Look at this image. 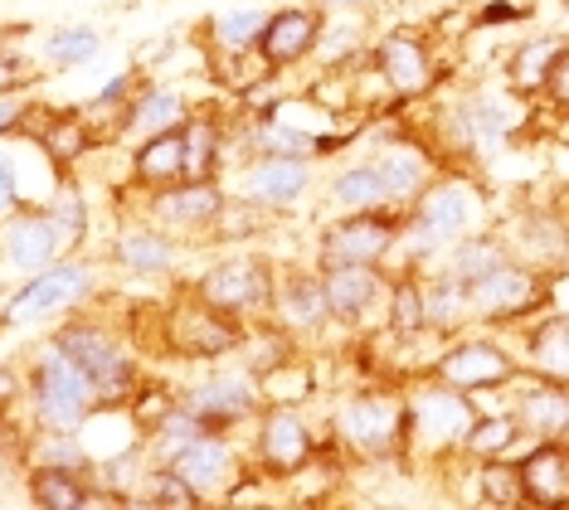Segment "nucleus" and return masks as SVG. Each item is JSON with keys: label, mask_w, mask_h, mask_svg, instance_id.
<instances>
[{"label": "nucleus", "mask_w": 569, "mask_h": 510, "mask_svg": "<svg viewBox=\"0 0 569 510\" xmlns=\"http://www.w3.org/2000/svg\"><path fill=\"white\" fill-rule=\"evenodd\" d=\"M482 214H487L482 190H477L468 176H443L405 209V233H399V243L413 253V263H423V258L448 253L458 239L482 229Z\"/></svg>", "instance_id": "1"}, {"label": "nucleus", "mask_w": 569, "mask_h": 510, "mask_svg": "<svg viewBox=\"0 0 569 510\" xmlns=\"http://www.w3.org/2000/svg\"><path fill=\"white\" fill-rule=\"evenodd\" d=\"M30 403H34V423L44 433H83L93 423V413L102 409L98 384L63 356L54 340H40V350H34Z\"/></svg>", "instance_id": "2"}, {"label": "nucleus", "mask_w": 569, "mask_h": 510, "mask_svg": "<svg viewBox=\"0 0 569 510\" xmlns=\"http://www.w3.org/2000/svg\"><path fill=\"white\" fill-rule=\"evenodd\" d=\"M54 346L69 356L79 370L98 384V399H102V409H112V403H122L137 394V384H141V374H137V360L127 356V346H122V331H112V326H102V321H69V326H59L54 336Z\"/></svg>", "instance_id": "3"}, {"label": "nucleus", "mask_w": 569, "mask_h": 510, "mask_svg": "<svg viewBox=\"0 0 569 510\" xmlns=\"http://www.w3.org/2000/svg\"><path fill=\"white\" fill-rule=\"evenodd\" d=\"M93 292H98L93 258H59L54 268L24 278L16 292L6 297V307H0V326H6V331H20V326H34L44 317H59V311L83 307Z\"/></svg>", "instance_id": "4"}, {"label": "nucleus", "mask_w": 569, "mask_h": 510, "mask_svg": "<svg viewBox=\"0 0 569 510\" xmlns=\"http://www.w3.org/2000/svg\"><path fill=\"white\" fill-rule=\"evenodd\" d=\"M405 233V209H356L321 229L317 263L321 268H385Z\"/></svg>", "instance_id": "5"}, {"label": "nucleus", "mask_w": 569, "mask_h": 510, "mask_svg": "<svg viewBox=\"0 0 569 510\" xmlns=\"http://www.w3.org/2000/svg\"><path fill=\"white\" fill-rule=\"evenodd\" d=\"M273 287H278V268L263 253H229L210 263L196 278V297L210 302L224 317H258V311H273Z\"/></svg>", "instance_id": "6"}, {"label": "nucleus", "mask_w": 569, "mask_h": 510, "mask_svg": "<svg viewBox=\"0 0 569 510\" xmlns=\"http://www.w3.org/2000/svg\"><path fill=\"white\" fill-rule=\"evenodd\" d=\"M336 438L360 457H390L409 448V403L385 389L356 394L336 409Z\"/></svg>", "instance_id": "7"}, {"label": "nucleus", "mask_w": 569, "mask_h": 510, "mask_svg": "<svg viewBox=\"0 0 569 510\" xmlns=\"http://www.w3.org/2000/svg\"><path fill=\"white\" fill-rule=\"evenodd\" d=\"M243 336L249 331H243L239 317L214 311L210 302H200L196 292L180 297V302L166 311V321H161V340L180 360H224V356H234V350L243 346Z\"/></svg>", "instance_id": "8"}, {"label": "nucleus", "mask_w": 569, "mask_h": 510, "mask_svg": "<svg viewBox=\"0 0 569 510\" xmlns=\"http://www.w3.org/2000/svg\"><path fill=\"white\" fill-rule=\"evenodd\" d=\"M224 200L229 194L219 180H180V186L141 194V214L171 233V239H210Z\"/></svg>", "instance_id": "9"}, {"label": "nucleus", "mask_w": 569, "mask_h": 510, "mask_svg": "<svg viewBox=\"0 0 569 510\" xmlns=\"http://www.w3.org/2000/svg\"><path fill=\"white\" fill-rule=\"evenodd\" d=\"M468 292H472L477 321H526L550 302V272L511 258V263H501L497 272H487L482 282H472Z\"/></svg>", "instance_id": "10"}, {"label": "nucleus", "mask_w": 569, "mask_h": 510, "mask_svg": "<svg viewBox=\"0 0 569 510\" xmlns=\"http://www.w3.org/2000/svg\"><path fill=\"white\" fill-rule=\"evenodd\" d=\"M321 30H327V10L312 6V0H297V6H278L268 10V24L258 34V69L263 73H288L297 63H307L321 44Z\"/></svg>", "instance_id": "11"}, {"label": "nucleus", "mask_w": 569, "mask_h": 510, "mask_svg": "<svg viewBox=\"0 0 569 510\" xmlns=\"http://www.w3.org/2000/svg\"><path fill=\"white\" fill-rule=\"evenodd\" d=\"M472 423H477V409L468 403V394L443 384V379H433L429 389H419L409 399V448H419V452L462 448Z\"/></svg>", "instance_id": "12"}, {"label": "nucleus", "mask_w": 569, "mask_h": 510, "mask_svg": "<svg viewBox=\"0 0 569 510\" xmlns=\"http://www.w3.org/2000/svg\"><path fill=\"white\" fill-rule=\"evenodd\" d=\"M370 63H375V73H380V83L390 88L399 102H413V98L433 93V83H438L433 44H429V34H419V30L380 34L375 39V49H370Z\"/></svg>", "instance_id": "13"}, {"label": "nucleus", "mask_w": 569, "mask_h": 510, "mask_svg": "<svg viewBox=\"0 0 569 510\" xmlns=\"http://www.w3.org/2000/svg\"><path fill=\"white\" fill-rule=\"evenodd\" d=\"M186 403L190 413H200L204 423L214 428V433H229L234 423H243V418L258 413V403H263V384L243 370H214L210 379H200L196 389H186Z\"/></svg>", "instance_id": "14"}, {"label": "nucleus", "mask_w": 569, "mask_h": 510, "mask_svg": "<svg viewBox=\"0 0 569 510\" xmlns=\"http://www.w3.org/2000/svg\"><path fill=\"white\" fill-rule=\"evenodd\" d=\"M59 258H69V253H63L59 233H54V224H49V214L40 204H24L0 224V263H6L10 272L34 278V272L54 268Z\"/></svg>", "instance_id": "15"}, {"label": "nucleus", "mask_w": 569, "mask_h": 510, "mask_svg": "<svg viewBox=\"0 0 569 510\" xmlns=\"http://www.w3.org/2000/svg\"><path fill=\"white\" fill-rule=\"evenodd\" d=\"M433 374L443 379V384L462 389V394H487V389L511 384L516 360L497 346V340H458V346H448L443 356H438Z\"/></svg>", "instance_id": "16"}, {"label": "nucleus", "mask_w": 569, "mask_h": 510, "mask_svg": "<svg viewBox=\"0 0 569 510\" xmlns=\"http://www.w3.org/2000/svg\"><path fill=\"white\" fill-rule=\"evenodd\" d=\"M166 467H176L180 477H186V487L204 501H229L234 496V472H239V452L229 448L224 433H204L196 438L190 448H180Z\"/></svg>", "instance_id": "17"}, {"label": "nucleus", "mask_w": 569, "mask_h": 510, "mask_svg": "<svg viewBox=\"0 0 569 510\" xmlns=\"http://www.w3.org/2000/svg\"><path fill=\"white\" fill-rule=\"evenodd\" d=\"M312 190V161L297 156H253L239 170V194L263 209H292Z\"/></svg>", "instance_id": "18"}, {"label": "nucleus", "mask_w": 569, "mask_h": 510, "mask_svg": "<svg viewBox=\"0 0 569 510\" xmlns=\"http://www.w3.org/2000/svg\"><path fill=\"white\" fill-rule=\"evenodd\" d=\"M30 141L40 147L44 161L63 176V170H73V166L88 161V156L102 147V132L83 117V108L79 112H73V108H40Z\"/></svg>", "instance_id": "19"}, {"label": "nucleus", "mask_w": 569, "mask_h": 510, "mask_svg": "<svg viewBox=\"0 0 569 510\" xmlns=\"http://www.w3.org/2000/svg\"><path fill=\"white\" fill-rule=\"evenodd\" d=\"M190 112H196V108H190V98L180 93V88L147 83L132 98V108L122 112V122H118V132H112V141H122V147H141V141H151V137H161V132H180Z\"/></svg>", "instance_id": "20"}, {"label": "nucleus", "mask_w": 569, "mask_h": 510, "mask_svg": "<svg viewBox=\"0 0 569 510\" xmlns=\"http://www.w3.org/2000/svg\"><path fill=\"white\" fill-rule=\"evenodd\" d=\"M321 292L331 321L360 326L380 302H390V278L385 268H321Z\"/></svg>", "instance_id": "21"}, {"label": "nucleus", "mask_w": 569, "mask_h": 510, "mask_svg": "<svg viewBox=\"0 0 569 510\" xmlns=\"http://www.w3.org/2000/svg\"><path fill=\"white\" fill-rule=\"evenodd\" d=\"M370 161L380 166V176H385V186H390L395 209H409V204L419 200V194L438 180V156H433L429 147H419V141H409V137L380 141V151H375Z\"/></svg>", "instance_id": "22"}, {"label": "nucleus", "mask_w": 569, "mask_h": 510, "mask_svg": "<svg viewBox=\"0 0 569 510\" xmlns=\"http://www.w3.org/2000/svg\"><path fill=\"white\" fill-rule=\"evenodd\" d=\"M317 452L312 428L302 423V413L292 409H268L263 423H258V462L273 477H297Z\"/></svg>", "instance_id": "23"}, {"label": "nucleus", "mask_w": 569, "mask_h": 510, "mask_svg": "<svg viewBox=\"0 0 569 510\" xmlns=\"http://www.w3.org/2000/svg\"><path fill=\"white\" fill-rule=\"evenodd\" d=\"M521 496L536 510H569V442L540 438L521 462Z\"/></svg>", "instance_id": "24"}, {"label": "nucleus", "mask_w": 569, "mask_h": 510, "mask_svg": "<svg viewBox=\"0 0 569 510\" xmlns=\"http://www.w3.org/2000/svg\"><path fill=\"white\" fill-rule=\"evenodd\" d=\"M273 321H278L288 336L321 331V326L331 321L327 292H321V272H307V268L278 272V287H273Z\"/></svg>", "instance_id": "25"}, {"label": "nucleus", "mask_w": 569, "mask_h": 510, "mask_svg": "<svg viewBox=\"0 0 569 510\" xmlns=\"http://www.w3.org/2000/svg\"><path fill=\"white\" fill-rule=\"evenodd\" d=\"M511 258L540 268V272H565L569 268V219L555 209H530L516 219V239H511Z\"/></svg>", "instance_id": "26"}, {"label": "nucleus", "mask_w": 569, "mask_h": 510, "mask_svg": "<svg viewBox=\"0 0 569 510\" xmlns=\"http://www.w3.org/2000/svg\"><path fill=\"white\" fill-rule=\"evenodd\" d=\"M112 263L132 278H166L176 268V239L166 229H157L151 219H137V224H122L112 233Z\"/></svg>", "instance_id": "27"}, {"label": "nucleus", "mask_w": 569, "mask_h": 510, "mask_svg": "<svg viewBox=\"0 0 569 510\" xmlns=\"http://www.w3.org/2000/svg\"><path fill=\"white\" fill-rule=\"evenodd\" d=\"M462 102H468L472 137H477V151L482 156L501 151L526 122V98L511 93V88H482V93H468Z\"/></svg>", "instance_id": "28"}, {"label": "nucleus", "mask_w": 569, "mask_h": 510, "mask_svg": "<svg viewBox=\"0 0 569 510\" xmlns=\"http://www.w3.org/2000/svg\"><path fill=\"white\" fill-rule=\"evenodd\" d=\"M186 141V180H219L224 176V156H229V127L219 122V112L196 108L180 127Z\"/></svg>", "instance_id": "29"}, {"label": "nucleus", "mask_w": 569, "mask_h": 510, "mask_svg": "<svg viewBox=\"0 0 569 510\" xmlns=\"http://www.w3.org/2000/svg\"><path fill=\"white\" fill-rule=\"evenodd\" d=\"M565 44L569 39H560V34H536V39H526V44H516V54L507 59V88L511 93H521L526 102L546 93V83H550L555 63H560V54H565Z\"/></svg>", "instance_id": "30"}, {"label": "nucleus", "mask_w": 569, "mask_h": 510, "mask_svg": "<svg viewBox=\"0 0 569 510\" xmlns=\"http://www.w3.org/2000/svg\"><path fill=\"white\" fill-rule=\"evenodd\" d=\"M180 180H186V141H180V132H161L132 147V186L141 194L180 186Z\"/></svg>", "instance_id": "31"}, {"label": "nucleus", "mask_w": 569, "mask_h": 510, "mask_svg": "<svg viewBox=\"0 0 569 510\" xmlns=\"http://www.w3.org/2000/svg\"><path fill=\"white\" fill-rule=\"evenodd\" d=\"M501 263H511V243L501 239V233H491V229L468 233V239H458L443 253V272H448V278H458L462 287L482 282L487 272H497Z\"/></svg>", "instance_id": "32"}, {"label": "nucleus", "mask_w": 569, "mask_h": 510, "mask_svg": "<svg viewBox=\"0 0 569 510\" xmlns=\"http://www.w3.org/2000/svg\"><path fill=\"white\" fill-rule=\"evenodd\" d=\"M516 423L536 438H569V384H550V379L530 384L516 403Z\"/></svg>", "instance_id": "33"}, {"label": "nucleus", "mask_w": 569, "mask_h": 510, "mask_svg": "<svg viewBox=\"0 0 569 510\" xmlns=\"http://www.w3.org/2000/svg\"><path fill=\"white\" fill-rule=\"evenodd\" d=\"M526 356L530 370L550 384H569V311L560 307L555 317H546L540 326H530L526 336Z\"/></svg>", "instance_id": "34"}, {"label": "nucleus", "mask_w": 569, "mask_h": 510, "mask_svg": "<svg viewBox=\"0 0 569 510\" xmlns=\"http://www.w3.org/2000/svg\"><path fill=\"white\" fill-rule=\"evenodd\" d=\"M327 194H331V204L346 209V214H356V209H395L390 186H385V176H380V166L375 161L341 166L327 180Z\"/></svg>", "instance_id": "35"}, {"label": "nucleus", "mask_w": 569, "mask_h": 510, "mask_svg": "<svg viewBox=\"0 0 569 510\" xmlns=\"http://www.w3.org/2000/svg\"><path fill=\"white\" fill-rule=\"evenodd\" d=\"M263 24H268L263 6H229V10H219V16L204 24V34H210V44H214L219 59H243V54H253V49H258Z\"/></svg>", "instance_id": "36"}, {"label": "nucleus", "mask_w": 569, "mask_h": 510, "mask_svg": "<svg viewBox=\"0 0 569 510\" xmlns=\"http://www.w3.org/2000/svg\"><path fill=\"white\" fill-rule=\"evenodd\" d=\"M49 214V224H54L63 253H79V248L88 243V229H93V209H88V194L79 186H69V180H59L54 194L40 204Z\"/></svg>", "instance_id": "37"}, {"label": "nucleus", "mask_w": 569, "mask_h": 510, "mask_svg": "<svg viewBox=\"0 0 569 510\" xmlns=\"http://www.w3.org/2000/svg\"><path fill=\"white\" fill-rule=\"evenodd\" d=\"M93 496L88 472H63V467H30V501L40 510H83V501Z\"/></svg>", "instance_id": "38"}, {"label": "nucleus", "mask_w": 569, "mask_h": 510, "mask_svg": "<svg viewBox=\"0 0 569 510\" xmlns=\"http://www.w3.org/2000/svg\"><path fill=\"white\" fill-rule=\"evenodd\" d=\"M423 311H429V331L448 336V331H458V326L472 317V292L438 268L433 278H423Z\"/></svg>", "instance_id": "39"}, {"label": "nucleus", "mask_w": 569, "mask_h": 510, "mask_svg": "<svg viewBox=\"0 0 569 510\" xmlns=\"http://www.w3.org/2000/svg\"><path fill=\"white\" fill-rule=\"evenodd\" d=\"M102 54V34L93 30V24H59V30H49L44 34V44H40V59H44V69H88Z\"/></svg>", "instance_id": "40"}, {"label": "nucleus", "mask_w": 569, "mask_h": 510, "mask_svg": "<svg viewBox=\"0 0 569 510\" xmlns=\"http://www.w3.org/2000/svg\"><path fill=\"white\" fill-rule=\"evenodd\" d=\"M516 438H521L516 413H477V423L462 438V452L477 457V462H491V457H507L516 448Z\"/></svg>", "instance_id": "41"}, {"label": "nucleus", "mask_w": 569, "mask_h": 510, "mask_svg": "<svg viewBox=\"0 0 569 510\" xmlns=\"http://www.w3.org/2000/svg\"><path fill=\"white\" fill-rule=\"evenodd\" d=\"M390 331L399 340H419L429 331V311H423V278H399L390 282Z\"/></svg>", "instance_id": "42"}, {"label": "nucleus", "mask_w": 569, "mask_h": 510, "mask_svg": "<svg viewBox=\"0 0 569 510\" xmlns=\"http://www.w3.org/2000/svg\"><path fill=\"white\" fill-rule=\"evenodd\" d=\"M268 224H273V214H268L263 204L243 200V194H229L224 209H219V219H214V233H210V239L243 243V239H258V233H268Z\"/></svg>", "instance_id": "43"}, {"label": "nucleus", "mask_w": 569, "mask_h": 510, "mask_svg": "<svg viewBox=\"0 0 569 510\" xmlns=\"http://www.w3.org/2000/svg\"><path fill=\"white\" fill-rule=\"evenodd\" d=\"M477 496H482L487 506H497V510L526 506V496H521V467L507 462V457H491V462H482V472H477Z\"/></svg>", "instance_id": "44"}, {"label": "nucleus", "mask_w": 569, "mask_h": 510, "mask_svg": "<svg viewBox=\"0 0 569 510\" xmlns=\"http://www.w3.org/2000/svg\"><path fill=\"white\" fill-rule=\"evenodd\" d=\"M40 467H63V472H93V452L79 433H44V442L34 448Z\"/></svg>", "instance_id": "45"}, {"label": "nucleus", "mask_w": 569, "mask_h": 510, "mask_svg": "<svg viewBox=\"0 0 569 510\" xmlns=\"http://www.w3.org/2000/svg\"><path fill=\"white\" fill-rule=\"evenodd\" d=\"M137 487H147L151 501H161L166 510H186V506H190V510H200V496L190 491V487H186V477H180L176 467H166V462L151 467V472L137 481Z\"/></svg>", "instance_id": "46"}, {"label": "nucleus", "mask_w": 569, "mask_h": 510, "mask_svg": "<svg viewBox=\"0 0 569 510\" xmlns=\"http://www.w3.org/2000/svg\"><path fill=\"white\" fill-rule=\"evenodd\" d=\"M127 403H132V409H127V413H132V428H137L141 438H151V428H157L180 399L166 394V384H137V394L127 399Z\"/></svg>", "instance_id": "47"}, {"label": "nucleus", "mask_w": 569, "mask_h": 510, "mask_svg": "<svg viewBox=\"0 0 569 510\" xmlns=\"http://www.w3.org/2000/svg\"><path fill=\"white\" fill-rule=\"evenodd\" d=\"M34 117H40V102L20 98V93H0V141H16L34 132Z\"/></svg>", "instance_id": "48"}, {"label": "nucleus", "mask_w": 569, "mask_h": 510, "mask_svg": "<svg viewBox=\"0 0 569 510\" xmlns=\"http://www.w3.org/2000/svg\"><path fill=\"white\" fill-rule=\"evenodd\" d=\"M16 209H24V190H20V156L10 151V141H0V219H10Z\"/></svg>", "instance_id": "49"}, {"label": "nucleus", "mask_w": 569, "mask_h": 510, "mask_svg": "<svg viewBox=\"0 0 569 510\" xmlns=\"http://www.w3.org/2000/svg\"><path fill=\"white\" fill-rule=\"evenodd\" d=\"M34 63H24V54L16 49H0V93H24V88L34 83Z\"/></svg>", "instance_id": "50"}, {"label": "nucleus", "mask_w": 569, "mask_h": 510, "mask_svg": "<svg viewBox=\"0 0 569 510\" xmlns=\"http://www.w3.org/2000/svg\"><path fill=\"white\" fill-rule=\"evenodd\" d=\"M526 20V6H516V0H487L482 10H477V30H497V24H516Z\"/></svg>", "instance_id": "51"}, {"label": "nucleus", "mask_w": 569, "mask_h": 510, "mask_svg": "<svg viewBox=\"0 0 569 510\" xmlns=\"http://www.w3.org/2000/svg\"><path fill=\"white\" fill-rule=\"evenodd\" d=\"M546 108H555V112H569V44H565V54H560V63H555V73H550V83H546Z\"/></svg>", "instance_id": "52"}, {"label": "nucleus", "mask_w": 569, "mask_h": 510, "mask_svg": "<svg viewBox=\"0 0 569 510\" xmlns=\"http://www.w3.org/2000/svg\"><path fill=\"white\" fill-rule=\"evenodd\" d=\"M118 510H166V506L151 501V496H118Z\"/></svg>", "instance_id": "53"}, {"label": "nucleus", "mask_w": 569, "mask_h": 510, "mask_svg": "<svg viewBox=\"0 0 569 510\" xmlns=\"http://www.w3.org/2000/svg\"><path fill=\"white\" fill-rule=\"evenodd\" d=\"M16 389H20V379L10 374V370H0V409H6V403L16 399Z\"/></svg>", "instance_id": "54"}, {"label": "nucleus", "mask_w": 569, "mask_h": 510, "mask_svg": "<svg viewBox=\"0 0 569 510\" xmlns=\"http://www.w3.org/2000/svg\"><path fill=\"white\" fill-rule=\"evenodd\" d=\"M312 6H321V10H360V6H370V0H312Z\"/></svg>", "instance_id": "55"}, {"label": "nucleus", "mask_w": 569, "mask_h": 510, "mask_svg": "<svg viewBox=\"0 0 569 510\" xmlns=\"http://www.w3.org/2000/svg\"><path fill=\"white\" fill-rule=\"evenodd\" d=\"M297 510H317V506H297Z\"/></svg>", "instance_id": "56"}]
</instances>
